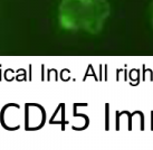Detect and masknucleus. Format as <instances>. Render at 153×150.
I'll return each mask as SVG.
<instances>
[{"instance_id": "nucleus-2", "label": "nucleus", "mask_w": 153, "mask_h": 150, "mask_svg": "<svg viewBox=\"0 0 153 150\" xmlns=\"http://www.w3.org/2000/svg\"><path fill=\"white\" fill-rule=\"evenodd\" d=\"M149 17H150V24H151V27L153 29V0L151 1L149 7Z\"/></svg>"}, {"instance_id": "nucleus-1", "label": "nucleus", "mask_w": 153, "mask_h": 150, "mask_svg": "<svg viewBox=\"0 0 153 150\" xmlns=\"http://www.w3.org/2000/svg\"><path fill=\"white\" fill-rule=\"evenodd\" d=\"M111 11L108 0H60L57 19L65 30L98 35L111 17Z\"/></svg>"}]
</instances>
